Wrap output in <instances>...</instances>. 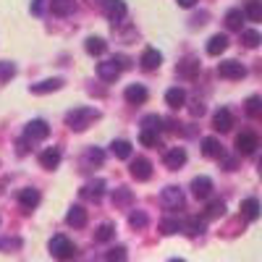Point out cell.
<instances>
[{"mask_svg": "<svg viewBox=\"0 0 262 262\" xmlns=\"http://www.w3.org/2000/svg\"><path fill=\"white\" fill-rule=\"evenodd\" d=\"M100 118V111L97 107H90V105H79L74 107V111L66 113V126H69L71 131H84L90 123H95Z\"/></svg>", "mask_w": 262, "mask_h": 262, "instance_id": "1", "label": "cell"}, {"mask_svg": "<svg viewBox=\"0 0 262 262\" xmlns=\"http://www.w3.org/2000/svg\"><path fill=\"white\" fill-rule=\"evenodd\" d=\"M126 58H107V60H102V63H97V76L102 79V81H116L118 76H121V71L126 69Z\"/></svg>", "mask_w": 262, "mask_h": 262, "instance_id": "2", "label": "cell"}, {"mask_svg": "<svg viewBox=\"0 0 262 262\" xmlns=\"http://www.w3.org/2000/svg\"><path fill=\"white\" fill-rule=\"evenodd\" d=\"M50 254H53L55 259H71V257L76 254V247H74V242H71L69 236L58 233V236L50 238Z\"/></svg>", "mask_w": 262, "mask_h": 262, "instance_id": "3", "label": "cell"}, {"mask_svg": "<svg viewBox=\"0 0 262 262\" xmlns=\"http://www.w3.org/2000/svg\"><path fill=\"white\" fill-rule=\"evenodd\" d=\"M217 76L236 81V79H244L247 76V69L238 60H221V63H217Z\"/></svg>", "mask_w": 262, "mask_h": 262, "instance_id": "4", "label": "cell"}, {"mask_svg": "<svg viewBox=\"0 0 262 262\" xmlns=\"http://www.w3.org/2000/svg\"><path fill=\"white\" fill-rule=\"evenodd\" d=\"M48 137H50V126H48V121H42V118L29 121L27 128H24V139H29V142H42Z\"/></svg>", "mask_w": 262, "mask_h": 262, "instance_id": "5", "label": "cell"}, {"mask_svg": "<svg viewBox=\"0 0 262 262\" xmlns=\"http://www.w3.org/2000/svg\"><path fill=\"white\" fill-rule=\"evenodd\" d=\"M160 202H163L165 210H179L184 205V191L179 186H165L160 191Z\"/></svg>", "mask_w": 262, "mask_h": 262, "instance_id": "6", "label": "cell"}, {"mask_svg": "<svg viewBox=\"0 0 262 262\" xmlns=\"http://www.w3.org/2000/svg\"><path fill=\"white\" fill-rule=\"evenodd\" d=\"M259 147V139L254 131H242V134L236 137V149H238V155H252V152Z\"/></svg>", "mask_w": 262, "mask_h": 262, "instance_id": "7", "label": "cell"}, {"mask_svg": "<svg viewBox=\"0 0 262 262\" xmlns=\"http://www.w3.org/2000/svg\"><path fill=\"white\" fill-rule=\"evenodd\" d=\"M131 176H134L137 181H149L152 179V163L147 158H137V160H131Z\"/></svg>", "mask_w": 262, "mask_h": 262, "instance_id": "8", "label": "cell"}, {"mask_svg": "<svg viewBox=\"0 0 262 262\" xmlns=\"http://www.w3.org/2000/svg\"><path fill=\"white\" fill-rule=\"evenodd\" d=\"M163 163H165V168H170V170H179V168L186 163V149H184V147H173V149H168V152H165V158H163Z\"/></svg>", "mask_w": 262, "mask_h": 262, "instance_id": "9", "label": "cell"}, {"mask_svg": "<svg viewBox=\"0 0 262 262\" xmlns=\"http://www.w3.org/2000/svg\"><path fill=\"white\" fill-rule=\"evenodd\" d=\"M139 63H142L144 71H155V69H160V63H163V53L155 50V48H147V50L142 53Z\"/></svg>", "mask_w": 262, "mask_h": 262, "instance_id": "10", "label": "cell"}, {"mask_svg": "<svg viewBox=\"0 0 262 262\" xmlns=\"http://www.w3.org/2000/svg\"><path fill=\"white\" fill-rule=\"evenodd\" d=\"M123 97H126V102H131V105H142V102H147L149 92H147V86H142V84H128L126 92H123Z\"/></svg>", "mask_w": 262, "mask_h": 262, "instance_id": "11", "label": "cell"}, {"mask_svg": "<svg viewBox=\"0 0 262 262\" xmlns=\"http://www.w3.org/2000/svg\"><path fill=\"white\" fill-rule=\"evenodd\" d=\"M200 69H202V63L196 60V58H184L181 63H179V69H176V74L181 76V79H194L196 74H200Z\"/></svg>", "mask_w": 262, "mask_h": 262, "instance_id": "12", "label": "cell"}, {"mask_svg": "<svg viewBox=\"0 0 262 262\" xmlns=\"http://www.w3.org/2000/svg\"><path fill=\"white\" fill-rule=\"evenodd\" d=\"M231 126H233V116H231V111L228 107H221V111H215V116H212V128L215 131H231Z\"/></svg>", "mask_w": 262, "mask_h": 262, "instance_id": "13", "label": "cell"}, {"mask_svg": "<svg viewBox=\"0 0 262 262\" xmlns=\"http://www.w3.org/2000/svg\"><path fill=\"white\" fill-rule=\"evenodd\" d=\"M191 194L196 196V200H207V196L212 194V181L207 176H196L191 181Z\"/></svg>", "mask_w": 262, "mask_h": 262, "instance_id": "14", "label": "cell"}, {"mask_svg": "<svg viewBox=\"0 0 262 262\" xmlns=\"http://www.w3.org/2000/svg\"><path fill=\"white\" fill-rule=\"evenodd\" d=\"M126 3H123V0H105V16L107 18H111L113 21V24H116V21H121L123 16H126Z\"/></svg>", "mask_w": 262, "mask_h": 262, "instance_id": "15", "label": "cell"}, {"mask_svg": "<svg viewBox=\"0 0 262 262\" xmlns=\"http://www.w3.org/2000/svg\"><path fill=\"white\" fill-rule=\"evenodd\" d=\"M202 152H205V158L221 160V158H223V144L217 142L215 137H205V139H202Z\"/></svg>", "mask_w": 262, "mask_h": 262, "instance_id": "16", "label": "cell"}, {"mask_svg": "<svg viewBox=\"0 0 262 262\" xmlns=\"http://www.w3.org/2000/svg\"><path fill=\"white\" fill-rule=\"evenodd\" d=\"M39 200H42V196H39V191L37 189H21V194H18V205L21 207H24V210H34L37 205H39Z\"/></svg>", "mask_w": 262, "mask_h": 262, "instance_id": "17", "label": "cell"}, {"mask_svg": "<svg viewBox=\"0 0 262 262\" xmlns=\"http://www.w3.org/2000/svg\"><path fill=\"white\" fill-rule=\"evenodd\" d=\"M39 165L48 168V170L58 168V165H60V149H58V147H48V149L39 155Z\"/></svg>", "mask_w": 262, "mask_h": 262, "instance_id": "18", "label": "cell"}, {"mask_svg": "<svg viewBox=\"0 0 262 262\" xmlns=\"http://www.w3.org/2000/svg\"><path fill=\"white\" fill-rule=\"evenodd\" d=\"M102 191H105V181H102V179H95V181H90V184L81 189V196H84V200L97 202L100 196H102Z\"/></svg>", "mask_w": 262, "mask_h": 262, "instance_id": "19", "label": "cell"}, {"mask_svg": "<svg viewBox=\"0 0 262 262\" xmlns=\"http://www.w3.org/2000/svg\"><path fill=\"white\" fill-rule=\"evenodd\" d=\"M228 50V37L226 34H212L210 37V42H207V55H221V53H226Z\"/></svg>", "mask_w": 262, "mask_h": 262, "instance_id": "20", "label": "cell"}, {"mask_svg": "<svg viewBox=\"0 0 262 262\" xmlns=\"http://www.w3.org/2000/svg\"><path fill=\"white\" fill-rule=\"evenodd\" d=\"M66 223L74 226V228H84V226H86V210H84L81 205H74V207L69 210V215H66Z\"/></svg>", "mask_w": 262, "mask_h": 262, "instance_id": "21", "label": "cell"}, {"mask_svg": "<svg viewBox=\"0 0 262 262\" xmlns=\"http://www.w3.org/2000/svg\"><path fill=\"white\" fill-rule=\"evenodd\" d=\"M165 102L173 107V111H179V107L186 105V92L181 90V86H170V90L165 92Z\"/></svg>", "mask_w": 262, "mask_h": 262, "instance_id": "22", "label": "cell"}, {"mask_svg": "<svg viewBox=\"0 0 262 262\" xmlns=\"http://www.w3.org/2000/svg\"><path fill=\"white\" fill-rule=\"evenodd\" d=\"M63 86V79H45L39 84H32V92L34 95H48V92H58Z\"/></svg>", "mask_w": 262, "mask_h": 262, "instance_id": "23", "label": "cell"}, {"mask_svg": "<svg viewBox=\"0 0 262 262\" xmlns=\"http://www.w3.org/2000/svg\"><path fill=\"white\" fill-rule=\"evenodd\" d=\"M74 8H76V3L74 0H50V11L55 13V16H71L74 13Z\"/></svg>", "mask_w": 262, "mask_h": 262, "instance_id": "24", "label": "cell"}, {"mask_svg": "<svg viewBox=\"0 0 262 262\" xmlns=\"http://www.w3.org/2000/svg\"><path fill=\"white\" fill-rule=\"evenodd\" d=\"M84 50L90 53V55H102V53L107 50V42H105L102 37H86V42H84Z\"/></svg>", "mask_w": 262, "mask_h": 262, "instance_id": "25", "label": "cell"}, {"mask_svg": "<svg viewBox=\"0 0 262 262\" xmlns=\"http://www.w3.org/2000/svg\"><path fill=\"white\" fill-rule=\"evenodd\" d=\"M242 24H244V13H242V8H233V11L226 13V27H228L231 32H242Z\"/></svg>", "mask_w": 262, "mask_h": 262, "instance_id": "26", "label": "cell"}, {"mask_svg": "<svg viewBox=\"0 0 262 262\" xmlns=\"http://www.w3.org/2000/svg\"><path fill=\"white\" fill-rule=\"evenodd\" d=\"M242 13L249 21H262V0H247V6H244Z\"/></svg>", "mask_w": 262, "mask_h": 262, "instance_id": "27", "label": "cell"}, {"mask_svg": "<svg viewBox=\"0 0 262 262\" xmlns=\"http://www.w3.org/2000/svg\"><path fill=\"white\" fill-rule=\"evenodd\" d=\"M111 152H113L118 160H128V158H131V142H126V139H116V142L111 144Z\"/></svg>", "mask_w": 262, "mask_h": 262, "instance_id": "28", "label": "cell"}, {"mask_svg": "<svg viewBox=\"0 0 262 262\" xmlns=\"http://www.w3.org/2000/svg\"><path fill=\"white\" fill-rule=\"evenodd\" d=\"M131 202H134V194H131V189L121 186V189L113 191V205H116V207H128Z\"/></svg>", "mask_w": 262, "mask_h": 262, "instance_id": "29", "label": "cell"}, {"mask_svg": "<svg viewBox=\"0 0 262 262\" xmlns=\"http://www.w3.org/2000/svg\"><path fill=\"white\" fill-rule=\"evenodd\" d=\"M242 215L247 217V221H257L259 217V202L254 200V196H249V200L242 202Z\"/></svg>", "mask_w": 262, "mask_h": 262, "instance_id": "30", "label": "cell"}, {"mask_svg": "<svg viewBox=\"0 0 262 262\" xmlns=\"http://www.w3.org/2000/svg\"><path fill=\"white\" fill-rule=\"evenodd\" d=\"M223 215H226V202H223V200H212V202L207 205V210H205L207 221H215V217H223Z\"/></svg>", "mask_w": 262, "mask_h": 262, "instance_id": "31", "label": "cell"}, {"mask_svg": "<svg viewBox=\"0 0 262 262\" xmlns=\"http://www.w3.org/2000/svg\"><path fill=\"white\" fill-rule=\"evenodd\" d=\"M160 128H163V118L158 113H149L142 118V131H155V134H160Z\"/></svg>", "mask_w": 262, "mask_h": 262, "instance_id": "32", "label": "cell"}, {"mask_svg": "<svg viewBox=\"0 0 262 262\" xmlns=\"http://www.w3.org/2000/svg\"><path fill=\"white\" fill-rule=\"evenodd\" d=\"M181 231H186L189 236L205 233V221H202V217H189V221H186V226H181Z\"/></svg>", "mask_w": 262, "mask_h": 262, "instance_id": "33", "label": "cell"}, {"mask_svg": "<svg viewBox=\"0 0 262 262\" xmlns=\"http://www.w3.org/2000/svg\"><path fill=\"white\" fill-rule=\"evenodd\" d=\"M116 236V226L113 223H102L97 231H95V242H111Z\"/></svg>", "mask_w": 262, "mask_h": 262, "instance_id": "34", "label": "cell"}, {"mask_svg": "<svg viewBox=\"0 0 262 262\" xmlns=\"http://www.w3.org/2000/svg\"><path fill=\"white\" fill-rule=\"evenodd\" d=\"M147 223H149V217H147L142 210H134V212L128 215V226L137 228V231H139V228H147Z\"/></svg>", "mask_w": 262, "mask_h": 262, "instance_id": "35", "label": "cell"}, {"mask_svg": "<svg viewBox=\"0 0 262 262\" xmlns=\"http://www.w3.org/2000/svg\"><path fill=\"white\" fill-rule=\"evenodd\" d=\"M126 247H111L105 252V262H126Z\"/></svg>", "mask_w": 262, "mask_h": 262, "instance_id": "36", "label": "cell"}, {"mask_svg": "<svg viewBox=\"0 0 262 262\" xmlns=\"http://www.w3.org/2000/svg\"><path fill=\"white\" fill-rule=\"evenodd\" d=\"M181 226H184V223H179L176 217H165V221L160 223V231L168 233V236H173V233H179V231H181Z\"/></svg>", "mask_w": 262, "mask_h": 262, "instance_id": "37", "label": "cell"}, {"mask_svg": "<svg viewBox=\"0 0 262 262\" xmlns=\"http://www.w3.org/2000/svg\"><path fill=\"white\" fill-rule=\"evenodd\" d=\"M139 142H142L144 147H160V134H155V131H142Z\"/></svg>", "mask_w": 262, "mask_h": 262, "instance_id": "38", "label": "cell"}, {"mask_svg": "<svg viewBox=\"0 0 262 262\" xmlns=\"http://www.w3.org/2000/svg\"><path fill=\"white\" fill-rule=\"evenodd\" d=\"M242 42L247 48H257L259 42H262V37H259V32H254V29H247V32H242Z\"/></svg>", "mask_w": 262, "mask_h": 262, "instance_id": "39", "label": "cell"}, {"mask_svg": "<svg viewBox=\"0 0 262 262\" xmlns=\"http://www.w3.org/2000/svg\"><path fill=\"white\" fill-rule=\"evenodd\" d=\"M16 76V66L11 60H0V81H8Z\"/></svg>", "mask_w": 262, "mask_h": 262, "instance_id": "40", "label": "cell"}, {"mask_svg": "<svg viewBox=\"0 0 262 262\" xmlns=\"http://www.w3.org/2000/svg\"><path fill=\"white\" fill-rule=\"evenodd\" d=\"M247 113H249L252 118H257V116L262 113V100H259L257 95H252V97L247 100Z\"/></svg>", "mask_w": 262, "mask_h": 262, "instance_id": "41", "label": "cell"}, {"mask_svg": "<svg viewBox=\"0 0 262 262\" xmlns=\"http://www.w3.org/2000/svg\"><path fill=\"white\" fill-rule=\"evenodd\" d=\"M84 160H86V163H95V165H102V160H105V152H102V149H97V147H92V149L84 155Z\"/></svg>", "mask_w": 262, "mask_h": 262, "instance_id": "42", "label": "cell"}, {"mask_svg": "<svg viewBox=\"0 0 262 262\" xmlns=\"http://www.w3.org/2000/svg\"><path fill=\"white\" fill-rule=\"evenodd\" d=\"M21 238H0V249H18Z\"/></svg>", "mask_w": 262, "mask_h": 262, "instance_id": "43", "label": "cell"}, {"mask_svg": "<svg viewBox=\"0 0 262 262\" xmlns=\"http://www.w3.org/2000/svg\"><path fill=\"white\" fill-rule=\"evenodd\" d=\"M189 111H191V116H202V113H205V105H202V102H191Z\"/></svg>", "mask_w": 262, "mask_h": 262, "instance_id": "44", "label": "cell"}, {"mask_svg": "<svg viewBox=\"0 0 262 262\" xmlns=\"http://www.w3.org/2000/svg\"><path fill=\"white\" fill-rule=\"evenodd\" d=\"M32 11H34V13L39 16L42 11H45V0H34V3H32Z\"/></svg>", "mask_w": 262, "mask_h": 262, "instance_id": "45", "label": "cell"}, {"mask_svg": "<svg viewBox=\"0 0 262 262\" xmlns=\"http://www.w3.org/2000/svg\"><path fill=\"white\" fill-rule=\"evenodd\" d=\"M194 3H196V0H179V6H181V8H191Z\"/></svg>", "mask_w": 262, "mask_h": 262, "instance_id": "46", "label": "cell"}, {"mask_svg": "<svg viewBox=\"0 0 262 262\" xmlns=\"http://www.w3.org/2000/svg\"><path fill=\"white\" fill-rule=\"evenodd\" d=\"M168 262H186V259H179V257H173V259H168Z\"/></svg>", "mask_w": 262, "mask_h": 262, "instance_id": "47", "label": "cell"}]
</instances>
